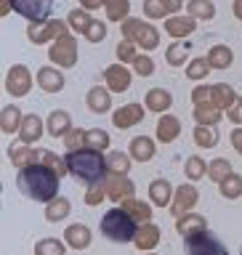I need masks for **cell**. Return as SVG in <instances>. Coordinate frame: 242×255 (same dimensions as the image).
I'll return each instance as SVG.
<instances>
[{
  "instance_id": "1",
  "label": "cell",
  "mask_w": 242,
  "mask_h": 255,
  "mask_svg": "<svg viewBox=\"0 0 242 255\" xmlns=\"http://www.w3.org/2000/svg\"><path fill=\"white\" fill-rule=\"evenodd\" d=\"M59 178L61 175L51 170L48 165H29L19 170L16 186H19L24 197L35 199V202H51L59 194Z\"/></svg>"
},
{
  "instance_id": "2",
  "label": "cell",
  "mask_w": 242,
  "mask_h": 255,
  "mask_svg": "<svg viewBox=\"0 0 242 255\" xmlns=\"http://www.w3.org/2000/svg\"><path fill=\"white\" fill-rule=\"evenodd\" d=\"M67 167L69 173L75 175L77 181H85V183H99L107 178V157H101V151H93V149H77V151H69L67 157Z\"/></svg>"
},
{
  "instance_id": "3",
  "label": "cell",
  "mask_w": 242,
  "mask_h": 255,
  "mask_svg": "<svg viewBox=\"0 0 242 255\" xmlns=\"http://www.w3.org/2000/svg\"><path fill=\"white\" fill-rule=\"evenodd\" d=\"M101 234L109 242H133L139 229H136V218L131 213H125L123 207H112L109 213H104L101 218Z\"/></svg>"
},
{
  "instance_id": "4",
  "label": "cell",
  "mask_w": 242,
  "mask_h": 255,
  "mask_svg": "<svg viewBox=\"0 0 242 255\" xmlns=\"http://www.w3.org/2000/svg\"><path fill=\"white\" fill-rule=\"evenodd\" d=\"M184 250H187V255H229L224 242L208 229L184 237Z\"/></svg>"
},
{
  "instance_id": "5",
  "label": "cell",
  "mask_w": 242,
  "mask_h": 255,
  "mask_svg": "<svg viewBox=\"0 0 242 255\" xmlns=\"http://www.w3.org/2000/svg\"><path fill=\"white\" fill-rule=\"evenodd\" d=\"M120 24H123V35L128 40H133L136 45L147 48V51L160 45V32L152 27V24H144L141 19H123Z\"/></svg>"
},
{
  "instance_id": "6",
  "label": "cell",
  "mask_w": 242,
  "mask_h": 255,
  "mask_svg": "<svg viewBox=\"0 0 242 255\" xmlns=\"http://www.w3.org/2000/svg\"><path fill=\"white\" fill-rule=\"evenodd\" d=\"M13 11L21 13L24 19H29L32 24L35 21H45L48 13L53 8V0H11Z\"/></svg>"
},
{
  "instance_id": "7",
  "label": "cell",
  "mask_w": 242,
  "mask_h": 255,
  "mask_svg": "<svg viewBox=\"0 0 242 255\" xmlns=\"http://www.w3.org/2000/svg\"><path fill=\"white\" fill-rule=\"evenodd\" d=\"M48 56H51V61H56L59 67H75V61H77V43H75V37L61 35L51 45Z\"/></svg>"
},
{
  "instance_id": "8",
  "label": "cell",
  "mask_w": 242,
  "mask_h": 255,
  "mask_svg": "<svg viewBox=\"0 0 242 255\" xmlns=\"http://www.w3.org/2000/svg\"><path fill=\"white\" fill-rule=\"evenodd\" d=\"M27 35L32 43H48V40H59L61 35H67V24L64 21H35V24H29V29H27Z\"/></svg>"
},
{
  "instance_id": "9",
  "label": "cell",
  "mask_w": 242,
  "mask_h": 255,
  "mask_svg": "<svg viewBox=\"0 0 242 255\" xmlns=\"http://www.w3.org/2000/svg\"><path fill=\"white\" fill-rule=\"evenodd\" d=\"M29 85H32V77L27 67H21V64H16V67L8 69V77H5V91L11 96H27L29 93Z\"/></svg>"
},
{
  "instance_id": "10",
  "label": "cell",
  "mask_w": 242,
  "mask_h": 255,
  "mask_svg": "<svg viewBox=\"0 0 242 255\" xmlns=\"http://www.w3.org/2000/svg\"><path fill=\"white\" fill-rule=\"evenodd\" d=\"M104 189H107V197L115 199V202H123V199L133 194V183L128 181V175H117V173H107Z\"/></svg>"
},
{
  "instance_id": "11",
  "label": "cell",
  "mask_w": 242,
  "mask_h": 255,
  "mask_svg": "<svg viewBox=\"0 0 242 255\" xmlns=\"http://www.w3.org/2000/svg\"><path fill=\"white\" fill-rule=\"evenodd\" d=\"M195 205H197V189L195 186H187V183H184V186L176 189L173 202H171L173 215H187Z\"/></svg>"
},
{
  "instance_id": "12",
  "label": "cell",
  "mask_w": 242,
  "mask_h": 255,
  "mask_svg": "<svg viewBox=\"0 0 242 255\" xmlns=\"http://www.w3.org/2000/svg\"><path fill=\"white\" fill-rule=\"evenodd\" d=\"M104 83L109 85V91L123 93L131 88V72H128L123 64H112V67H107V72H104Z\"/></svg>"
},
{
  "instance_id": "13",
  "label": "cell",
  "mask_w": 242,
  "mask_h": 255,
  "mask_svg": "<svg viewBox=\"0 0 242 255\" xmlns=\"http://www.w3.org/2000/svg\"><path fill=\"white\" fill-rule=\"evenodd\" d=\"M181 8V0H144V13L149 19H165Z\"/></svg>"
},
{
  "instance_id": "14",
  "label": "cell",
  "mask_w": 242,
  "mask_h": 255,
  "mask_svg": "<svg viewBox=\"0 0 242 255\" xmlns=\"http://www.w3.org/2000/svg\"><path fill=\"white\" fill-rule=\"evenodd\" d=\"M195 16H171L165 19V32L171 37H187L189 32H195Z\"/></svg>"
},
{
  "instance_id": "15",
  "label": "cell",
  "mask_w": 242,
  "mask_h": 255,
  "mask_svg": "<svg viewBox=\"0 0 242 255\" xmlns=\"http://www.w3.org/2000/svg\"><path fill=\"white\" fill-rule=\"evenodd\" d=\"M37 85L43 88L45 93H56V91L64 88V75L59 69H53V67H43L37 72Z\"/></svg>"
},
{
  "instance_id": "16",
  "label": "cell",
  "mask_w": 242,
  "mask_h": 255,
  "mask_svg": "<svg viewBox=\"0 0 242 255\" xmlns=\"http://www.w3.org/2000/svg\"><path fill=\"white\" fill-rule=\"evenodd\" d=\"M40 135H43V120L37 115H27L21 128H19V141L21 143H35Z\"/></svg>"
},
{
  "instance_id": "17",
  "label": "cell",
  "mask_w": 242,
  "mask_h": 255,
  "mask_svg": "<svg viewBox=\"0 0 242 255\" xmlns=\"http://www.w3.org/2000/svg\"><path fill=\"white\" fill-rule=\"evenodd\" d=\"M8 157H11V162L19 167H29V165H37V159H43V154H40L37 149H27V146H13L8 149Z\"/></svg>"
},
{
  "instance_id": "18",
  "label": "cell",
  "mask_w": 242,
  "mask_h": 255,
  "mask_svg": "<svg viewBox=\"0 0 242 255\" xmlns=\"http://www.w3.org/2000/svg\"><path fill=\"white\" fill-rule=\"evenodd\" d=\"M141 117H144V107H139V104H128V107L117 109L115 115H112V120H115L117 128H131V125L139 123Z\"/></svg>"
},
{
  "instance_id": "19",
  "label": "cell",
  "mask_w": 242,
  "mask_h": 255,
  "mask_svg": "<svg viewBox=\"0 0 242 255\" xmlns=\"http://www.w3.org/2000/svg\"><path fill=\"white\" fill-rule=\"evenodd\" d=\"M179 133H181V123L176 117L171 115H165V117H160V123H157V138L163 141V143H171L179 138Z\"/></svg>"
},
{
  "instance_id": "20",
  "label": "cell",
  "mask_w": 242,
  "mask_h": 255,
  "mask_svg": "<svg viewBox=\"0 0 242 255\" xmlns=\"http://www.w3.org/2000/svg\"><path fill=\"white\" fill-rule=\"evenodd\" d=\"M131 157L139 159V162H149L155 157V141L147 138V135H136L131 141Z\"/></svg>"
},
{
  "instance_id": "21",
  "label": "cell",
  "mask_w": 242,
  "mask_h": 255,
  "mask_svg": "<svg viewBox=\"0 0 242 255\" xmlns=\"http://www.w3.org/2000/svg\"><path fill=\"white\" fill-rule=\"evenodd\" d=\"M64 239H67L69 247L83 250V247L91 245V231H88V226H83V223H72V226L67 229V234H64Z\"/></svg>"
},
{
  "instance_id": "22",
  "label": "cell",
  "mask_w": 242,
  "mask_h": 255,
  "mask_svg": "<svg viewBox=\"0 0 242 255\" xmlns=\"http://www.w3.org/2000/svg\"><path fill=\"white\" fill-rule=\"evenodd\" d=\"M173 194H176V191L171 189V183H168L165 178L152 181V186H149V197H152V202H155L157 207L171 205V197H173Z\"/></svg>"
},
{
  "instance_id": "23",
  "label": "cell",
  "mask_w": 242,
  "mask_h": 255,
  "mask_svg": "<svg viewBox=\"0 0 242 255\" xmlns=\"http://www.w3.org/2000/svg\"><path fill=\"white\" fill-rule=\"evenodd\" d=\"M133 242L139 250H152V247H157V242H160V229L152 226V223H141V229H139V234H136Z\"/></svg>"
},
{
  "instance_id": "24",
  "label": "cell",
  "mask_w": 242,
  "mask_h": 255,
  "mask_svg": "<svg viewBox=\"0 0 242 255\" xmlns=\"http://www.w3.org/2000/svg\"><path fill=\"white\" fill-rule=\"evenodd\" d=\"M176 229H179V234L189 237V234H197V231H205V218L203 215H179V221H176Z\"/></svg>"
},
{
  "instance_id": "25",
  "label": "cell",
  "mask_w": 242,
  "mask_h": 255,
  "mask_svg": "<svg viewBox=\"0 0 242 255\" xmlns=\"http://www.w3.org/2000/svg\"><path fill=\"white\" fill-rule=\"evenodd\" d=\"M88 107H91V112H96V115H101V112H107L112 107V99H109V91H104V88H91L88 91Z\"/></svg>"
},
{
  "instance_id": "26",
  "label": "cell",
  "mask_w": 242,
  "mask_h": 255,
  "mask_svg": "<svg viewBox=\"0 0 242 255\" xmlns=\"http://www.w3.org/2000/svg\"><path fill=\"white\" fill-rule=\"evenodd\" d=\"M123 210L131 213L133 218L141 221V223H149V221H152V207H149L147 202H141V199H133V197L123 199Z\"/></svg>"
},
{
  "instance_id": "27",
  "label": "cell",
  "mask_w": 242,
  "mask_h": 255,
  "mask_svg": "<svg viewBox=\"0 0 242 255\" xmlns=\"http://www.w3.org/2000/svg\"><path fill=\"white\" fill-rule=\"evenodd\" d=\"M72 128V120L67 112H51V117H48V133L53 135V138H59V135H67Z\"/></svg>"
},
{
  "instance_id": "28",
  "label": "cell",
  "mask_w": 242,
  "mask_h": 255,
  "mask_svg": "<svg viewBox=\"0 0 242 255\" xmlns=\"http://www.w3.org/2000/svg\"><path fill=\"white\" fill-rule=\"evenodd\" d=\"M171 104H173V99H171V93H168L165 88H152V91L147 93V107L152 112H165Z\"/></svg>"
},
{
  "instance_id": "29",
  "label": "cell",
  "mask_w": 242,
  "mask_h": 255,
  "mask_svg": "<svg viewBox=\"0 0 242 255\" xmlns=\"http://www.w3.org/2000/svg\"><path fill=\"white\" fill-rule=\"evenodd\" d=\"M131 159L133 157L123 154V151H109L107 154V170L117 173V175H128V170H131Z\"/></svg>"
},
{
  "instance_id": "30",
  "label": "cell",
  "mask_w": 242,
  "mask_h": 255,
  "mask_svg": "<svg viewBox=\"0 0 242 255\" xmlns=\"http://www.w3.org/2000/svg\"><path fill=\"white\" fill-rule=\"evenodd\" d=\"M232 59H235V53H232L227 45H213L211 53H208V61H211V67H216V69L232 67Z\"/></svg>"
},
{
  "instance_id": "31",
  "label": "cell",
  "mask_w": 242,
  "mask_h": 255,
  "mask_svg": "<svg viewBox=\"0 0 242 255\" xmlns=\"http://www.w3.org/2000/svg\"><path fill=\"white\" fill-rule=\"evenodd\" d=\"M195 143L203 149L216 146V143H219V130H216L213 125H197L195 128Z\"/></svg>"
},
{
  "instance_id": "32",
  "label": "cell",
  "mask_w": 242,
  "mask_h": 255,
  "mask_svg": "<svg viewBox=\"0 0 242 255\" xmlns=\"http://www.w3.org/2000/svg\"><path fill=\"white\" fill-rule=\"evenodd\" d=\"M24 117L19 107H3V120H0V128H3V133H13L16 128H21Z\"/></svg>"
},
{
  "instance_id": "33",
  "label": "cell",
  "mask_w": 242,
  "mask_h": 255,
  "mask_svg": "<svg viewBox=\"0 0 242 255\" xmlns=\"http://www.w3.org/2000/svg\"><path fill=\"white\" fill-rule=\"evenodd\" d=\"M67 215H69V199H67V197H59V199H51V202H48L45 218L51 221V223L67 218Z\"/></svg>"
},
{
  "instance_id": "34",
  "label": "cell",
  "mask_w": 242,
  "mask_h": 255,
  "mask_svg": "<svg viewBox=\"0 0 242 255\" xmlns=\"http://www.w3.org/2000/svg\"><path fill=\"white\" fill-rule=\"evenodd\" d=\"M235 101H237V96H235V91H232V88H229L227 83L213 85V107L224 109V107H232Z\"/></svg>"
},
{
  "instance_id": "35",
  "label": "cell",
  "mask_w": 242,
  "mask_h": 255,
  "mask_svg": "<svg viewBox=\"0 0 242 255\" xmlns=\"http://www.w3.org/2000/svg\"><path fill=\"white\" fill-rule=\"evenodd\" d=\"M187 11H189V16H195V19H213L216 5L211 3V0H189Z\"/></svg>"
},
{
  "instance_id": "36",
  "label": "cell",
  "mask_w": 242,
  "mask_h": 255,
  "mask_svg": "<svg viewBox=\"0 0 242 255\" xmlns=\"http://www.w3.org/2000/svg\"><path fill=\"white\" fill-rule=\"evenodd\" d=\"M104 8H107L109 21H120V19H128L131 3H128V0H104Z\"/></svg>"
},
{
  "instance_id": "37",
  "label": "cell",
  "mask_w": 242,
  "mask_h": 255,
  "mask_svg": "<svg viewBox=\"0 0 242 255\" xmlns=\"http://www.w3.org/2000/svg\"><path fill=\"white\" fill-rule=\"evenodd\" d=\"M219 186H221V194L227 199H237L242 194V175L232 173V175H227V178L219 183Z\"/></svg>"
},
{
  "instance_id": "38",
  "label": "cell",
  "mask_w": 242,
  "mask_h": 255,
  "mask_svg": "<svg viewBox=\"0 0 242 255\" xmlns=\"http://www.w3.org/2000/svg\"><path fill=\"white\" fill-rule=\"evenodd\" d=\"M232 173H235V167L229 165V159H213V162L208 165V178H213L216 183H221Z\"/></svg>"
},
{
  "instance_id": "39",
  "label": "cell",
  "mask_w": 242,
  "mask_h": 255,
  "mask_svg": "<svg viewBox=\"0 0 242 255\" xmlns=\"http://www.w3.org/2000/svg\"><path fill=\"white\" fill-rule=\"evenodd\" d=\"M195 120H197V125H216L221 120V109L219 107H195Z\"/></svg>"
},
{
  "instance_id": "40",
  "label": "cell",
  "mask_w": 242,
  "mask_h": 255,
  "mask_svg": "<svg viewBox=\"0 0 242 255\" xmlns=\"http://www.w3.org/2000/svg\"><path fill=\"white\" fill-rule=\"evenodd\" d=\"M64 253H67V247L59 239H40L35 245V255H64Z\"/></svg>"
},
{
  "instance_id": "41",
  "label": "cell",
  "mask_w": 242,
  "mask_h": 255,
  "mask_svg": "<svg viewBox=\"0 0 242 255\" xmlns=\"http://www.w3.org/2000/svg\"><path fill=\"white\" fill-rule=\"evenodd\" d=\"M67 21H69V27H72V29L83 32V35L88 32V27L93 24V19H91V16H88L85 11H83V8H75V11H72V13L67 16Z\"/></svg>"
},
{
  "instance_id": "42",
  "label": "cell",
  "mask_w": 242,
  "mask_h": 255,
  "mask_svg": "<svg viewBox=\"0 0 242 255\" xmlns=\"http://www.w3.org/2000/svg\"><path fill=\"white\" fill-rule=\"evenodd\" d=\"M107 146H109V133H104V130H85V149L99 151V149H107Z\"/></svg>"
},
{
  "instance_id": "43",
  "label": "cell",
  "mask_w": 242,
  "mask_h": 255,
  "mask_svg": "<svg viewBox=\"0 0 242 255\" xmlns=\"http://www.w3.org/2000/svg\"><path fill=\"white\" fill-rule=\"evenodd\" d=\"M187 51H189V43H173L168 48V64H173V67H181L184 61H187Z\"/></svg>"
},
{
  "instance_id": "44",
  "label": "cell",
  "mask_w": 242,
  "mask_h": 255,
  "mask_svg": "<svg viewBox=\"0 0 242 255\" xmlns=\"http://www.w3.org/2000/svg\"><path fill=\"white\" fill-rule=\"evenodd\" d=\"M208 69H211V61L208 59H195L187 67V77L189 80H203V77H208Z\"/></svg>"
},
{
  "instance_id": "45",
  "label": "cell",
  "mask_w": 242,
  "mask_h": 255,
  "mask_svg": "<svg viewBox=\"0 0 242 255\" xmlns=\"http://www.w3.org/2000/svg\"><path fill=\"white\" fill-rule=\"evenodd\" d=\"M131 64H133V69L139 72L141 77H149L152 72H155V61H152L149 56H139V53H136V59Z\"/></svg>"
},
{
  "instance_id": "46",
  "label": "cell",
  "mask_w": 242,
  "mask_h": 255,
  "mask_svg": "<svg viewBox=\"0 0 242 255\" xmlns=\"http://www.w3.org/2000/svg\"><path fill=\"white\" fill-rule=\"evenodd\" d=\"M43 165H48L51 170H56L59 175H64V173L69 170V167H67V159L56 157V154H51V151H43Z\"/></svg>"
},
{
  "instance_id": "47",
  "label": "cell",
  "mask_w": 242,
  "mask_h": 255,
  "mask_svg": "<svg viewBox=\"0 0 242 255\" xmlns=\"http://www.w3.org/2000/svg\"><path fill=\"white\" fill-rule=\"evenodd\" d=\"M205 170H208V165H205L200 157H189V159H187V175H189L192 181L203 178V173H205Z\"/></svg>"
},
{
  "instance_id": "48",
  "label": "cell",
  "mask_w": 242,
  "mask_h": 255,
  "mask_svg": "<svg viewBox=\"0 0 242 255\" xmlns=\"http://www.w3.org/2000/svg\"><path fill=\"white\" fill-rule=\"evenodd\" d=\"M64 143H67L69 151H77L80 146L85 149V130H69L67 135H64Z\"/></svg>"
},
{
  "instance_id": "49",
  "label": "cell",
  "mask_w": 242,
  "mask_h": 255,
  "mask_svg": "<svg viewBox=\"0 0 242 255\" xmlns=\"http://www.w3.org/2000/svg\"><path fill=\"white\" fill-rule=\"evenodd\" d=\"M104 197H107V189H104V181H99V183H91V189H88V194H85V202L99 205Z\"/></svg>"
},
{
  "instance_id": "50",
  "label": "cell",
  "mask_w": 242,
  "mask_h": 255,
  "mask_svg": "<svg viewBox=\"0 0 242 255\" xmlns=\"http://www.w3.org/2000/svg\"><path fill=\"white\" fill-rule=\"evenodd\" d=\"M104 35H107V24L93 19V24H91V27H88V32H85V37L91 40V43H101Z\"/></svg>"
},
{
  "instance_id": "51",
  "label": "cell",
  "mask_w": 242,
  "mask_h": 255,
  "mask_svg": "<svg viewBox=\"0 0 242 255\" xmlns=\"http://www.w3.org/2000/svg\"><path fill=\"white\" fill-rule=\"evenodd\" d=\"M133 45H136L133 40H125V43H120V45H117V56L123 59V64L136 59V51H133Z\"/></svg>"
},
{
  "instance_id": "52",
  "label": "cell",
  "mask_w": 242,
  "mask_h": 255,
  "mask_svg": "<svg viewBox=\"0 0 242 255\" xmlns=\"http://www.w3.org/2000/svg\"><path fill=\"white\" fill-rule=\"evenodd\" d=\"M229 120H232V123H242V99H237L229 107Z\"/></svg>"
},
{
  "instance_id": "53",
  "label": "cell",
  "mask_w": 242,
  "mask_h": 255,
  "mask_svg": "<svg viewBox=\"0 0 242 255\" xmlns=\"http://www.w3.org/2000/svg\"><path fill=\"white\" fill-rule=\"evenodd\" d=\"M232 143H235V149L242 154V128H237V130L232 133Z\"/></svg>"
},
{
  "instance_id": "54",
  "label": "cell",
  "mask_w": 242,
  "mask_h": 255,
  "mask_svg": "<svg viewBox=\"0 0 242 255\" xmlns=\"http://www.w3.org/2000/svg\"><path fill=\"white\" fill-rule=\"evenodd\" d=\"M104 0H80V8H88V11H93V8H101Z\"/></svg>"
},
{
  "instance_id": "55",
  "label": "cell",
  "mask_w": 242,
  "mask_h": 255,
  "mask_svg": "<svg viewBox=\"0 0 242 255\" xmlns=\"http://www.w3.org/2000/svg\"><path fill=\"white\" fill-rule=\"evenodd\" d=\"M235 16L242 19V0H235Z\"/></svg>"
}]
</instances>
